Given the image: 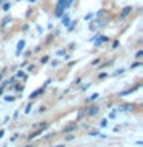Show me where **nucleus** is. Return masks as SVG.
I'll use <instances>...</instances> for the list:
<instances>
[{"label": "nucleus", "mask_w": 143, "mask_h": 147, "mask_svg": "<svg viewBox=\"0 0 143 147\" xmlns=\"http://www.w3.org/2000/svg\"><path fill=\"white\" fill-rule=\"evenodd\" d=\"M65 9H66V6H65V0H57V6H55V17H62Z\"/></svg>", "instance_id": "1"}, {"label": "nucleus", "mask_w": 143, "mask_h": 147, "mask_svg": "<svg viewBox=\"0 0 143 147\" xmlns=\"http://www.w3.org/2000/svg\"><path fill=\"white\" fill-rule=\"evenodd\" d=\"M134 109H136V106L131 104V103H126V104L118 106V110H120V112H132Z\"/></svg>", "instance_id": "2"}, {"label": "nucleus", "mask_w": 143, "mask_h": 147, "mask_svg": "<svg viewBox=\"0 0 143 147\" xmlns=\"http://www.w3.org/2000/svg\"><path fill=\"white\" fill-rule=\"evenodd\" d=\"M109 38L108 37H105V35H95L94 38H92V41H94V45L95 46H100L101 43H105V41H108Z\"/></svg>", "instance_id": "3"}, {"label": "nucleus", "mask_w": 143, "mask_h": 147, "mask_svg": "<svg viewBox=\"0 0 143 147\" xmlns=\"http://www.w3.org/2000/svg\"><path fill=\"white\" fill-rule=\"evenodd\" d=\"M131 12H132V6H125L122 9V14H120V20H125V18H126Z\"/></svg>", "instance_id": "4"}, {"label": "nucleus", "mask_w": 143, "mask_h": 147, "mask_svg": "<svg viewBox=\"0 0 143 147\" xmlns=\"http://www.w3.org/2000/svg\"><path fill=\"white\" fill-rule=\"evenodd\" d=\"M86 113L89 115V117H94V115L99 113V107H97V106H91V107L88 109V112H86Z\"/></svg>", "instance_id": "5"}, {"label": "nucleus", "mask_w": 143, "mask_h": 147, "mask_svg": "<svg viewBox=\"0 0 143 147\" xmlns=\"http://www.w3.org/2000/svg\"><path fill=\"white\" fill-rule=\"evenodd\" d=\"M43 92H45V86H43V87H40V89H37V90H34V92H32V94L29 95V98H31V100H32V98H35V96L42 95Z\"/></svg>", "instance_id": "6"}, {"label": "nucleus", "mask_w": 143, "mask_h": 147, "mask_svg": "<svg viewBox=\"0 0 143 147\" xmlns=\"http://www.w3.org/2000/svg\"><path fill=\"white\" fill-rule=\"evenodd\" d=\"M23 48H25V40H20V41L17 43V52H16V55H20L22 51H23Z\"/></svg>", "instance_id": "7"}, {"label": "nucleus", "mask_w": 143, "mask_h": 147, "mask_svg": "<svg viewBox=\"0 0 143 147\" xmlns=\"http://www.w3.org/2000/svg\"><path fill=\"white\" fill-rule=\"evenodd\" d=\"M140 86H142V84H137V86H134L132 89H129V90H125V92H122L120 95H122V96H125V95H129V94H132V92H136V90H137Z\"/></svg>", "instance_id": "8"}, {"label": "nucleus", "mask_w": 143, "mask_h": 147, "mask_svg": "<svg viewBox=\"0 0 143 147\" xmlns=\"http://www.w3.org/2000/svg\"><path fill=\"white\" fill-rule=\"evenodd\" d=\"M43 130H45V129H43V127H40L39 130H37V132H34V133H31V135L28 136V138H29V140H32V138H37V136H39V135H40V133L43 132Z\"/></svg>", "instance_id": "9"}, {"label": "nucleus", "mask_w": 143, "mask_h": 147, "mask_svg": "<svg viewBox=\"0 0 143 147\" xmlns=\"http://www.w3.org/2000/svg\"><path fill=\"white\" fill-rule=\"evenodd\" d=\"M62 20H63L65 26H69V22H71V20H69V16H62Z\"/></svg>", "instance_id": "10"}, {"label": "nucleus", "mask_w": 143, "mask_h": 147, "mask_svg": "<svg viewBox=\"0 0 143 147\" xmlns=\"http://www.w3.org/2000/svg\"><path fill=\"white\" fill-rule=\"evenodd\" d=\"M14 100H16V98H14L12 95H6V96H5V101H6V103H12Z\"/></svg>", "instance_id": "11"}, {"label": "nucleus", "mask_w": 143, "mask_h": 147, "mask_svg": "<svg viewBox=\"0 0 143 147\" xmlns=\"http://www.w3.org/2000/svg\"><path fill=\"white\" fill-rule=\"evenodd\" d=\"M72 3H74V0H65V6H66V9H68V8H71V6H72Z\"/></svg>", "instance_id": "12"}, {"label": "nucleus", "mask_w": 143, "mask_h": 147, "mask_svg": "<svg viewBox=\"0 0 143 147\" xmlns=\"http://www.w3.org/2000/svg\"><path fill=\"white\" fill-rule=\"evenodd\" d=\"M77 126H76V124H71V126H68L66 129H65V132H71V130H74V129H76Z\"/></svg>", "instance_id": "13"}, {"label": "nucleus", "mask_w": 143, "mask_h": 147, "mask_svg": "<svg viewBox=\"0 0 143 147\" xmlns=\"http://www.w3.org/2000/svg\"><path fill=\"white\" fill-rule=\"evenodd\" d=\"M48 61H49V57H48V55H45V57H43V58L40 60V63H42V64H46Z\"/></svg>", "instance_id": "14"}, {"label": "nucleus", "mask_w": 143, "mask_h": 147, "mask_svg": "<svg viewBox=\"0 0 143 147\" xmlns=\"http://www.w3.org/2000/svg\"><path fill=\"white\" fill-rule=\"evenodd\" d=\"M97 98H99V94H92L89 98H88V101H94V100H97Z\"/></svg>", "instance_id": "15"}, {"label": "nucleus", "mask_w": 143, "mask_h": 147, "mask_svg": "<svg viewBox=\"0 0 143 147\" xmlns=\"http://www.w3.org/2000/svg\"><path fill=\"white\" fill-rule=\"evenodd\" d=\"M23 74H25V72H22V71H18V72L16 74V77H18V78H20V77H22V78H23V80H26V77H25V75H23Z\"/></svg>", "instance_id": "16"}, {"label": "nucleus", "mask_w": 143, "mask_h": 147, "mask_svg": "<svg viewBox=\"0 0 143 147\" xmlns=\"http://www.w3.org/2000/svg\"><path fill=\"white\" fill-rule=\"evenodd\" d=\"M23 87H25V86H22V84H16V87H14V89L18 90V92H22V90H23Z\"/></svg>", "instance_id": "17"}, {"label": "nucleus", "mask_w": 143, "mask_h": 147, "mask_svg": "<svg viewBox=\"0 0 143 147\" xmlns=\"http://www.w3.org/2000/svg\"><path fill=\"white\" fill-rule=\"evenodd\" d=\"M100 126H101V127H106V126H108V119H101Z\"/></svg>", "instance_id": "18"}, {"label": "nucleus", "mask_w": 143, "mask_h": 147, "mask_svg": "<svg viewBox=\"0 0 143 147\" xmlns=\"http://www.w3.org/2000/svg\"><path fill=\"white\" fill-rule=\"evenodd\" d=\"M138 66H142V63H140V61H137V63L131 64V69H134V67H138Z\"/></svg>", "instance_id": "19"}, {"label": "nucleus", "mask_w": 143, "mask_h": 147, "mask_svg": "<svg viewBox=\"0 0 143 147\" xmlns=\"http://www.w3.org/2000/svg\"><path fill=\"white\" fill-rule=\"evenodd\" d=\"M99 63H100V58H95L94 61H92V66H97V64H99Z\"/></svg>", "instance_id": "20"}, {"label": "nucleus", "mask_w": 143, "mask_h": 147, "mask_svg": "<svg viewBox=\"0 0 143 147\" xmlns=\"http://www.w3.org/2000/svg\"><path fill=\"white\" fill-rule=\"evenodd\" d=\"M9 22H11V18H9V17H8V18H5V20H3V28L6 26V23H9Z\"/></svg>", "instance_id": "21"}, {"label": "nucleus", "mask_w": 143, "mask_h": 147, "mask_svg": "<svg viewBox=\"0 0 143 147\" xmlns=\"http://www.w3.org/2000/svg\"><path fill=\"white\" fill-rule=\"evenodd\" d=\"M3 5V9H5V11H8V9H9V3H2Z\"/></svg>", "instance_id": "22"}, {"label": "nucleus", "mask_w": 143, "mask_h": 147, "mask_svg": "<svg viewBox=\"0 0 143 147\" xmlns=\"http://www.w3.org/2000/svg\"><path fill=\"white\" fill-rule=\"evenodd\" d=\"M25 112H26V113H29V112H31V103L26 106V110H25Z\"/></svg>", "instance_id": "23"}, {"label": "nucleus", "mask_w": 143, "mask_h": 147, "mask_svg": "<svg viewBox=\"0 0 143 147\" xmlns=\"http://www.w3.org/2000/svg\"><path fill=\"white\" fill-rule=\"evenodd\" d=\"M142 55H143V51H138V52L136 54V57H137V58H140V57H142Z\"/></svg>", "instance_id": "24"}, {"label": "nucleus", "mask_w": 143, "mask_h": 147, "mask_svg": "<svg viewBox=\"0 0 143 147\" xmlns=\"http://www.w3.org/2000/svg\"><path fill=\"white\" fill-rule=\"evenodd\" d=\"M120 74H123V69H118V71L115 72V75H120Z\"/></svg>", "instance_id": "25"}, {"label": "nucleus", "mask_w": 143, "mask_h": 147, "mask_svg": "<svg viewBox=\"0 0 143 147\" xmlns=\"http://www.w3.org/2000/svg\"><path fill=\"white\" fill-rule=\"evenodd\" d=\"M117 46H118V41H114V43H112V48L115 49V48H117Z\"/></svg>", "instance_id": "26"}, {"label": "nucleus", "mask_w": 143, "mask_h": 147, "mask_svg": "<svg viewBox=\"0 0 143 147\" xmlns=\"http://www.w3.org/2000/svg\"><path fill=\"white\" fill-rule=\"evenodd\" d=\"M105 77H108V74H100L99 78H105Z\"/></svg>", "instance_id": "27"}, {"label": "nucleus", "mask_w": 143, "mask_h": 147, "mask_svg": "<svg viewBox=\"0 0 143 147\" xmlns=\"http://www.w3.org/2000/svg\"><path fill=\"white\" fill-rule=\"evenodd\" d=\"M3 135H5V132H3V130H0V140L3 138Z\"/></svg>", "instance_id": "28"}, {"label": "nucleus", "mask_w": 143, "mask_h": 147, "mask_svg": "<svg viewBox=\"0 0 143 147\" xmlns=\"http://www.w3.org/2000/svg\"><path fill=\"white\" fill-rule=\"evenodd\" d=\"M3 74H5V72H2V74H0V80H2V78H3Z\"/></svg>", "instance_id": "29"}, {"label": "nucleus", "mask_w": 143, "mask_h": 147, "mask_svg": "<svg viewBox=\"0 0 143 147\" xmlns=\"http://www.w3.org/2000/svg\"><path fill=\"white\" fill-rule=\"evenodd\" d=\"M5 2H6V0H0V5H2V3H5Z\"/></svg>", "instance_id": "30"}, {"label": "nucleus", "mask_w": 143, "mask_h": 147, "mask_svg": "<svg viewBox=\"0 0 143 147\" xmlns=\"http://www.w3.org/2000/svg\"><path fill=\"white\" fill-rule=\"evenodd\" d=\"M2 92H3V89H2V87H0V95H2Z\"/></svg>", "instance_id": "31"}, {"label": "nucleus", "mask_w": 143, "mask_h": 147, "mask_svg": "<svg viewBox=\"0 0 143 147\" xmlns=\"http://www.w3.org/2000/svg\"><path fill=\"white\" fill-rule=\"evenodd\" d=\"M28 2H35V0H28Z\"/></svg>", "instance_id": "32"}, {"label": "nucleus", "mask_w": 143, "mask_h": 147, "mask_svg": "<svg viewBox=\"0 0 143 147\" xmlns=\"http://www.w3.org/2000/svg\"><path fill=\"white\" fill-rule=\"evenodd\" d=\"M54 147H63V146H54Z\"/></svg>", "instance_id": "33"}, {"label": "nucleus", "mask_w": 143, "mask_h": 147, "mask_svg": "<svg viewBox=\"0 0 143 147\" xmlns=\"http://www.w3.org/2000/svg\"><path fill=\"white\" fill-rule=\"evenodd\" d=\"M26 147H32V146H26Z\"/></svg>", "instance_id": "34"}, {"label": "nucleus", "mask_w": 143, "mask_h": 147, "mask_svg": "<svg viewBox=\"0 0 143 147\" xmlns=\"http://www.w3.org/2000/svg\"><path fill=\"white\" fill-rule=\"evenodd\" d=\"M18 2H20V0H18Z\"/></svg>", "instance_id": "35"}]
</instances>
